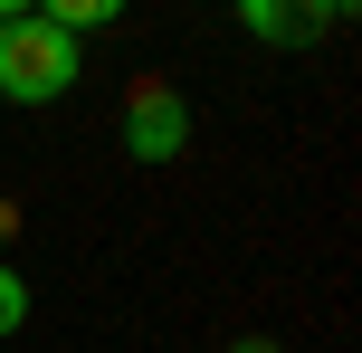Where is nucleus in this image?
<instances>
[{
	"label": "nucleus",
	"mask_w": 362,
	"mask_h": 353,
	"mask_svg": "<svg viewBox=\"0 0 362 353\" xmlns=\"http://www.w3.org/2000/svg\"><path fill=\"white\" fill-rule=\"evenodd\" d=\"M238 353H276V344H238Z\"/></svg>",
	"instance_id": "0eeeda50"
},
{
	"label": "nucleus",
	"mask_w": 362,
	"mask_h": 353,
	"mask_svg": "<svg viewBox=\"0 0 362 353\" xmlns=\"http://www.w3.org/2000/svg\"><path fill=\"white\" fill-rule=\"evenodd\" d=\"M29 10H38V0H0V19H29Z\"/></svg>",
	"instance_id": "423d86ee"
},
{
	"label": "nucleus",
	"mask_w": 362,
	"mask_h": 353,
	"mask_svg": "<svg viewBox=\"0 0 362 353\" xmlns=\"http://www.w3.org/2000/svg\"><path fill=\"white\" fill-rule=\"evenodd\" d=\"M76 67H86V48H76L67 29H48V19H0V96H10V105H57V96L76 86Z\"/></svg>",
	"instance_id": "f257e3e1"
},
{
	"label": "nucleus",
	"mask_w": 362,
	"mask_h": 353,
	"mask_svg": "<svg viewBox=\"0 0 362 353\" xmlns=\"http://www.w3.org/2000/svg\"><path fill=\"white\" fill-rule=\"evenodd\" d=\"M276 10H286L296 29L315 38V29H344V19H353V0H276Z\"/></svg>",
	"instance_id": "20e7f679"
},
{
	"label": "nucleus",
	"mask_w": 362,
	"mask_h": 353,
	"mask_svg": "<svg viewBox=\"0 0 362 353\" xmlns=\"http://www.w3.org/2000/svg\"><path fill=\"white\" fill-rule=\"evenodd\" d=\"M19 325H29V287L0 267V335H19Z\"/></svg>",
	"instance_id": "39448f33"
},
{
	"label": "nucleus",
	"mask_w": 362,
	"mask_h": 353,
	"mask_svg": "<svg viewBox=\"0 0 362 353\" xmlns=\"http://www.w3.org/2000/svg\"><path fill=\"white\" fill-rule=\"evenodd\" d=\"M38 19L67 29V38H86V29H105V19H124V0H38Z\"/></svg>",
	"instance_id": "7ed1b4c3"
},
{
	"label": "nucleus",
	"mask_w": 362,
	"mask_h": 353,
	"mask_svg": "<svg viewBox=\"0 0 362 353\" xmlns=\"http://www.w3.org/2000/svg\"><path fill=\"white\" fill-rule=\"evenodd\" d=\"M181 144H191V105L172 86H134L124 96V153L134 163H172Z\"/></svg>",
	"instance_id": "f03ea898"
}]
</instances>
